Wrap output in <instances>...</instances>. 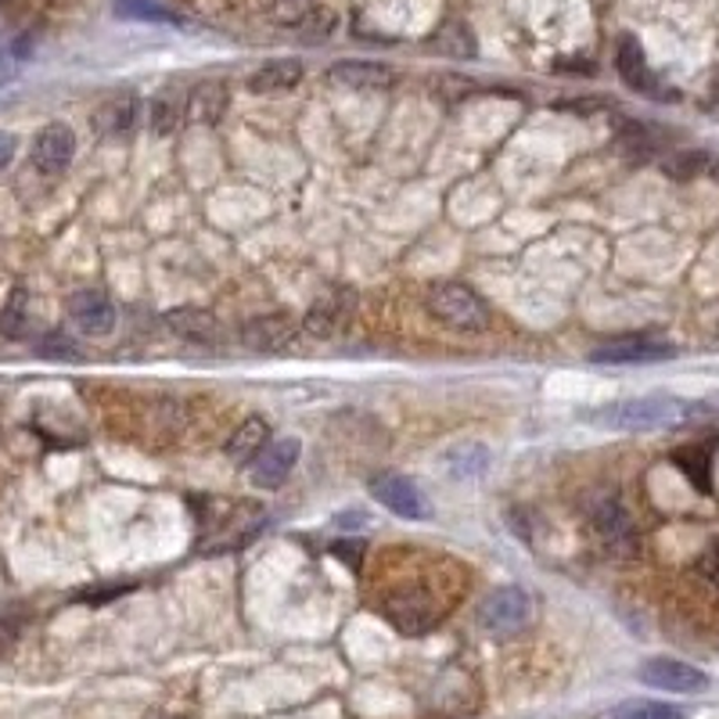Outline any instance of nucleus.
<instances>
[{
  "label": "nucleus",
  "mask_w": 719,
  "mask_h": 719,
  "mask_svg": "<svg viewBox=\"0 0 719 719\" xmlns=\"http://www.w3.org/2000/svg\"><path fill=\"white\" fill-rule=\"evenodd\" d=\"M230 105V91L223 80H201L191 86V94L184 101V112L187 119L198 123V126H216L227 115Z\"/></svg>",
  "instance_id": "15"
},
{
  "label": "nucleus",
  "mask_w": 719,
  "mask_h": 719,
  "mask_svg": "<svg viewBox=\"0 0 719 719\" xmlns=\"http://www.w3.org/2000/svg\"><path fill=\"white\" fill-rule=\"evenodd\" d=\"M19 152V137L8 134V129H0V169H8V163Z\"/></svg>",
  "instance_id": "31"
},
{
  "label": "nucleus",
  "mask_w": 719,
  "mask_h": 719,
  "mask_svg": "<svg viewBox=\"0 0 719 719\" xmlns=\"http://www.w3.org/2000/svg\"><path fill=\"white\" fill-rule=\"evenodd\" d=\"M302 72H306V65H302L299 58H273V62L259 65L249 76V91L259 94V97L295 91V86L302 83Z\"/></svg>",
  "instance_id": "17"
},
{
  "label": "nucleus",
  "mask_w": 719,
  "mask_h": 719,
  "mask_svg": "<svg viewBox=\"0 0 719 719\" xmlns=\"http://www.w3.org/2000/svg\"><path fill=\"white\" fill-rule=\"evenodd\" d=\"M69 316H72V324H76L83 335H108V331L115 327V306H112V299L105 292H97V288H83V292H76L69 299Z\"/></svg>",
  "instance_id": "11"
},
{
  "label": "nucleus",
  "mask_w": 719,
  "mask_h": 719,
  "mask_svg": "<svg viewBox=\"0 0 719 719\" xmlns=\"http://www.w3.org/2000/svg\"><path fill=\"white\" fill-rule=\"evenodd\" d=\"M137 119H140V101L134 94L108 97L105 105L94 112V126L101 129V134H108V137L129 134V129L137 126Z\"/></svg>",
  "instance_id": "19"
},
{
  "label": "nucleus",
  "mask_w": 719,
  "mask_h": 719,
  "mask_svg": "<svg viewBox=\"0 0 719 719\" xmlns=\"http://www.w3.org/2000/svg\"><path fill=\"white\" fill-rule=\"evenodd\" d=\"M640 680L669 695H701L709 687V676L680 658H647L640 666Z\"/></svg>",
  "instance_id": "6"
},
{
  "label": "nucleus",
  "mask_w": 719,
  "mask_h": 719,
  "mask_svg": "<svg viewBox=\"0 0 719 719\" xmlns=\"http://www.w3.org/2000/svg\"><path fill=\"white\" fill-rule=\"evenodd\" d=\"M299 439H278L270 442L263 454L252 460V486L256 489H278L288 475H292L295 460H299Z\"/></svg>",
  "instance_id": "12"
},
{
  "label": "nucleus",
  "mask_w": 719,
  "mask_h": 719,
  "mask_svg": "<svg viewBox=\"0 0 719 719\" xmlns=\"http://www.w3.org/2000/svg\"><path fill=\"white\" fill-rule=\"evenodd\" d=\"M356 313V292L350 284H331L327 292H321L313 302L306 316H302V331H306L310 338H338L345 327H350Z\"/></svg>",
  "instance_id": "3"
},
{
  "label": "nucleus",
  "mask_w": 719,
  "mask_h": 719,
  "mask_svg": "<svg viewBox=\"0 0 719 719\" xmlns=\"http://www.w3.org/2000/svg\"><path fill=\"white\" fill-rule=\"evenodd\" d=\"M148 126H152L155 137H169L173 129L180 126V105H177V101H173L169 94L155 97L148 105Z\"/></svg>",
  "instance_id": "25"
},
{
  "label": "nucleus",
  "mask_w": 719,
  "mask_h": 719,
  "mask_svg": "<svg viewBox=\"0 0 719 719\" xmlns=\"http://www.w3.org/2000/svg\"><path fill=\"white\" fill-rule=\"evenodd\" d=\"M446 468L454 471V479H479V475L489 468V450L482 442L457 446V450L446 454Z\"/></svg>",
  "instance_id": "21"
},
{
  "label": "nucleus",
  "mask_w": 719,
  "mask_h": 719,
  "mask_svg": "<svg viewBox=\"0 0 719 719\" xmlns=\"http://www.w3.org/2000/svg\"><path fill=\"white\" fill-rule=\"evenodd\" d=\"M331 554L342 558L350 569H356V565H359V558H364V540H356V543H350V540H338L335 546H331Z\"/></svg>",
  "instance_id": "29"
},
{
  "label": "nucleus",
  "mask_w": 719,
  "mask_h": 719,
  "mask_svg": "<svg viewBox=\"0 0 719 719\" xmlns=\"http://www.w3.org/2000/svg\"><path fill=\"white\" fill-rule=\"evenodd\" d=\"M37 353L40 356H54V359H80V345L72 338H65L62 331H48L43 342L37 345Z\"/></svg>",
  "instance_id": "27"
},
{
  "label": "nucleus",
  "mask_w": 719,
  "mask_h": 719,
  "mask_svg": "<svg viewBox=\"0 0 719 719\" xmlns=\"http://www.w3.org/2000/svg\"><path fill=\"white\" fill-rule=\"evenodd\" d=\"M115 11L134 22H173V25L180 22L177 14L158 4V0H115Z\"/></svg>",
  "instance_id": "24"
},
{
  "label": "nucleus",
  "mask_w": 719,
  "mask_h": 719,
  "mask_svg": "<svg viewBox=\"0 0 719 719\" xmlns=\"http://www.w3.org/2000/svg\"><path fill=\"white\" fill-rule=\"evenodd\" d=\"M25 321H29V295H25V288H14L4 302V310H0V335L19 338Z\"/></svg>",
  "instance_id": "23"
},
{
  "label": "nucleus",
  "mask_w": 719,
  "mask_h": 719,
  "mask_svg": "<svg viewBox=\"0 0 719 719\" xmlns=\"http://www.w3.org/2000/svg\"><path fill=\"white\" fill-rule=\"evenodd\" d=\"M612 719H684V716H680V709H673V705L640 701V705H626V709H618Z\"/></svg>",
  "instance_id": "26"
},
{
  "label": "nucleus",
  "mask_w": 719,
  "mask_h": 719,
  "mask_svg": "<svg viewBox=\"0 0 719 719\" xmlns=\"http://www.w3.org/2000/svg\"><path fill=\"white\" fill-rule=\"evenodd\" d=\"M673 356H676V345L658 335H623V338L597 345V350L590 353V364L633 367V364H661V359H673Z\"/></svg>",
  "instance_id": "5"
},
{
  "label": "nucleus",
  "mask_w": 719,
  "mask_h": 719,
  "mask_svg": "<svg viewBox=\"0 0 719 719\" xmlns=\"http://www.w3.org/2000/svg\"><path fill=\"white\" fill-rule=\"evenodd\" d=\"M615 65H618L623 83L633 86V91H655V76H652V69H647V58H644V48L637 43V37L618 40Z\"/></svg>",
  "instance_id": "20"
},
{
  "label": "nucleus",
  "mask_w": 719,
  "mask_h": 719,
  "mask_svg": "<svg viewBox=\"0 0 719 719\" xmlns=\"http://www.w3.org/2000/svg\"><path fill=\"white\" fill-rule=\"evenodd\" d=\"M267 446H270V425L263 421V417H244L235 436L227 439L223 454H227L230 465H252Z\"/></svg>",
  "instance_id": "18"
},
{
  "label": "nucleus",
  "mask_w": 719,
  "mask_h": 719,
  "mask_svg": "<svg viewBox=\"0 0 719 719\" xmlns=\"http://www.w3.org/2000/svg\"><path fill=\"white\" fill-rule=\"evenodd\" d=\"M431 51L439 54H454V58H471L475 54V40H471V29L460 25V22H450L442 25L436 40H431Z\"/></svg>",
  "instance_id": "22"
},
{
  "label": "nucleus",
  "mask_w": 719,
  "mask_h": 719,
  "mask_svg": "<svg viewBox=\"0 0 719 719\" xmlns=\"http://www.w3.org/2000/svg\"><path fill=\"white\" fill-rule=\"evenodd\" d=\"M292 338H295V321L288 313L252 316V321L241 327V342L256 353H278L284 345H292Z\"/></svg>",
  "instance_id": "13"
},
{
  "label": "nucleus",
  "mask_w": 719,
  "mask_h": 719,
  "mask_svg": "<svg viewBox=\"0 0 719 719\" xmlns=\"http://www.w3.org/2000/svg\"><path fill=\"white\" fill-rule=\"evenodd\" d=\"M382 612L399 633H410V637L436 626V604H431L425 590H396V594L385 597Z\"/></svg>",
  "instance_id": "7"
},
{
  "label": "nucleus",
  "mask_w": 719,
  "mask_h": 719,
  "mask_svg": "<svg viewBox=\"0 0 719 719\" xmlns=\"http://www.w3.org/2000/svg\"><path fill=\"white\" fill-rule=\"evenodd\" d=\"M331 83L350 86V91H382L393 83V69L382 62H364V58H345L327 69Z\"/></svg>",
  "instance_id": "16"
},
{
  "label": "nucleus",
  "mask_w": 719,
  "mask_h": 719,
  "mask_svg": "<svg viewBox=\"0 0 719 719\" xmlns=\"http://www.w3.org/2000/svg\"><path fill=\"white\" fill-rule=\"evenodd\" d=\"M76 158V134L69 123H48L33 140V166L43 177H58Z\"/></svg>",
  "instance_id": "9"
},
{
  "label": "nucleus",
  "mask_w": 719,
  "mask_h": 719,
  "mask_svg": "<svg viewBox=\"0 0 719 719\" xmlns=\"http://www.w3.org/2000/svg\"><path fill=\"white\" fill-rule=\"evenodd\" d=\"M698 569H701V575H709L712 583H719V536H716V540L709 543V551L701 554Z\"/></svg>",
  "instance_id": "30"
},
{
  "label": "nucleus",
  "mask_w": 719,
  "mask_h": 719,
  "mask_svg": "<svg viewBox=\"0 0 719 719\" xmlns=\"http://www.w3.org/2000/svg\"><path fill=\"white\" fill-rule=\"evenodd\" d=\"M690 414L687 403L673 396H637V399H615L604 407L590 410V421L615 431H652L666 425H680Z\"/></svg>",
  "instance_id": "1"
},
{
  "label": "nucleus",
  "mask_w": 719,
  "mask_h": 719,
  "mask_svg": "<svg viewBox=\"0 0 719 719\" xmlns=\"http://www.w3.org/2000/svg\"><path fill=\"white\" fill-rule=\"evenodd\" d=\"M371 497L382 503V508H388L393 514L399 518H428V500L425 493L417 489L410 479H403V475H378V479L371 482Z\"/></svg>",
  "instance_id": "10"
},
{
  "label": "nucleus",
  "mask_w": 719,
  "mask_h": 719,
  "mask_svg": "<svg viewBox=\"0 0 719 719\" xmlns=\"http://www.w3.org/2000/svg\"><path fill=\"white\" fill-rule=\"evenodd\" d=\"M676 465L690 475V482H695V486L709 489V457H705V454L698 457V450H687V454L676 457Z\"/></svg>",
  "instance_id": "28"
},
{
  "label": "nucleus",
  "mask_w": 719,
  "mask_h": 719,
  "mask_svg": "<svg viewBox=\"0 0 719 719\" xmlns=\"http://www.w3.org/2000/svg\"><path fill=\"white\" fill-rule=\"evenodd\" d=\"M425 306L431 313V321H439L442 327L457 331V335H479V331L489 327L493 313H489L486 299L475 292L468 284H436L425 299Z\"/></svg>",
  "instance_id": "2"
},
{
  "label": "nucleus",
  "mask_w": 719,
  "mask_h": 719,
  "mask_svg": "<svg viewBox=\"0 0 719 719\" xmlns=\"http://www.w3.org/2000/svg\"><path fill=\"white\" fill-rule=\"evenodd\" d=\"M590 525H594L601 543H608L612 551H633V543H637L633 518L618 497H597L590 503Z\"/></svg>",
  "instance_id": "8"
},
{
  "label": "nucleus",
  "mask_w": 719,
  "mask_h": 719,
  "mask_svg": "<svg viewBox=\"0 0 719 719\" xmlns=\"http://www.w3.org/2000/svg\"><path fill=\"white\" fill-rule=\"evenodd\" d=\"M529 615H532V601L522 586H497L479 604V626L486 633H493V637H514V633H522Z\"/></svg>",
  "instance_id": "4"
},
{
  "label": "nucleus",
  "mask_w": 719,
  "mask_h": 719,
  "mask_svg": "<svg viewBox=\"0 0 719 719\" xmlns=\"http://www.w3.org/2000/svg\"><path fill=\"white\" fill-rule=\"evenodd\" d=\"M166 327H169L177 338L195 342V345H220V338H223L220 321H216V316H212L209 310H201V306L169 310V313H166Z\"/></svg>",
  "instance_id": "14"
}]
</instances>
